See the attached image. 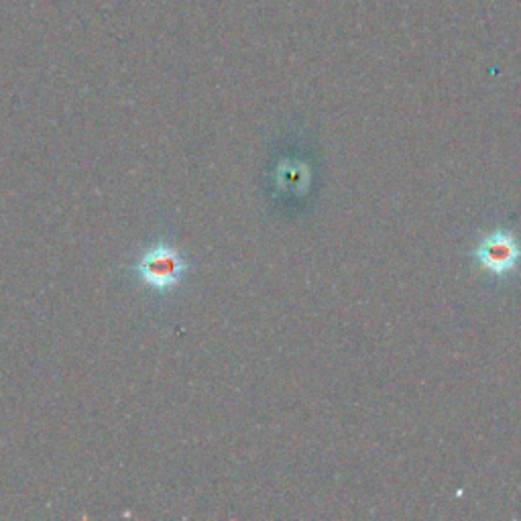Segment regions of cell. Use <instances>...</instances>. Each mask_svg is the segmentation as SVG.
<instances>
[{"label": "cell", "mask_w": 521, "mask_h": 521, "mask_svg": "<svg viewBox=\"0 0 521 521\" xmlns=\"http://www.w3.org/2000/svg\"><path fill=\"white\" fill-rule=\"evenodd\" d=\"M277 182L285 190L298 192V190H302L308 184V169H306V165L283 163L279 167V173H277Z\"/></svg>", "instance_id": "obj_3"}, {"label": "cell", "mask_w": 521, "mask_h": 521, "mask_svg": "<svg viewBox=\"0 0 521 521\" xmlns=\"http://www.w3.org/2000/svg\"><path fill=\"white\" fill-rule=\"evenodd\" d=\"M473 257L491 275L505 277L515 271L521 259V247L513 233H507V230H495V233L487 235L475 247Z\"/></svg>", "instance_id": "obj_2"}, {"label": "cell", "mask_w": 521, "mask_h": 521, "mask_svg": "<svg viewBox=\"0 0 521 521\" xmlns=\"http://www.w3.org/2000/svg\"><path fill=\"white\" fill-rule=\"evenodd\" d=\"M131 271L143 287L157 294H167L182 285L190 263L176 245L157 241L137 255Z\"/></svg>", "instance_id": "obj_1"}]
</instances>
